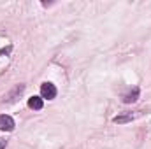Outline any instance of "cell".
Instances as JSON below:
<instances>
[{
	"label": "cell",
	"mask_w": 151,
	"mask_h": 149,
	"mask_svg": "<svg viewBox=\"0 0 151 149\" xmlns=\"http://www.w3.org/2000/svg\"><path fill=\"white\" fill-rule=\"evenodd\" d=\"M56 97V86L53 82H42L40 84V98L44 100H53Z\"/></svg>",
	"instance_id": "6da1fadb"
},
{
	"label": "cell",
	"mask_w": 151,
	"mask_h": 149,
	"mask_svg": "<svg viewBox=\"0 0 151 149\" xmlns=\"http://www.w3.org/2000/svg\"><path fill=\"white\" fill-rule=\"evenodd\" d=\"M14 126H16V123H14V119L11 116H7V114L0 116V130L2 132H12Z\"/></svg>",
	"instance_id": "7a4b0ae2"
},
{
	"label": "cell",
	"mask_w": 151,
	"mask_h": 149,
	"mask_svg": "<svg viewBox=\"0 0 151 149\" xmlns=\"http://www.w3.org/2000/svg\"><path fill=\"white\" fill-rule=\"evenodd\" d=\"M139 95H141V90H139V88H132V90H128V91L125 93L123 102H125V104H134V102L139 98Z\"/></svg>",
	"instance_id": "3957f363"
},
{
	"label": "cell",
	"mask_w": 151,
	"mask_h": 149,
	"mask_svg": "<svg viewBox=\"0 0 151 149\" xmlns=\"http://www.w3.org/2000/svg\"><path fill=\"white\" fill-rule=\"evenodd\" d=\"M137 116H139V114H134V112H123V114L116 116L113 121L114 123H118V125H125V123H128V121H134Z\"/></svg>",
	"instance_id": "277c9868"
},
{
	"label": "cell",
	"mask_w": 151,
	"mask_h": 149,
	"mask_svg": "<svg viewBox=\"0 0 151 149\" xmlns=\"http://www.w3.org/2000/svg\"><path fill=\"white\" fill-rule=\"evenodd\" d=\"M42 105H44V100H42L40 97H32V98H28V107H30V109H34V111H40Z\"/></svg>",
	"instance_id": "5b68a950"
},
{
	"label": "cell",
	"mask_w": 151,
	"mask_h": 149,
	"mask_svg": "<svg viewBox=\"0 0 151 149\" xmlns=\"http://www.w3.org/2000/svg\"><path fill=\"white\" fill-rule=\"evenodd\" d=\"M23 91H25V84H18V86L9 93V97H7V98H9V102H14V100H16V97H18V95H21Z\"/></svg>",
	"instance_id": "8992f818"
}]
</instances>
